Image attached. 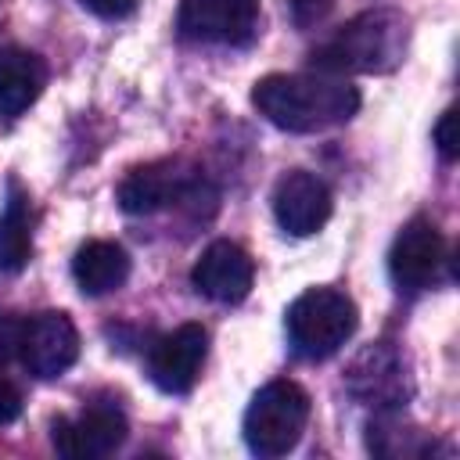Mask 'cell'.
<instances>
[{
    "instance_id": "6da1fadb",
    "label": "cell",
    "mask_w": 460,
    "mask_h": 460,
    "mask_svg": "<svg viewBox=\"0 0 460 460\" xmlns=\"http://www.w3.org/2000/svg\"><path fill=\"white\" fill-rule=\"evenodd\" d=\"M252 104L277 129L288 133H316L338 122H349L359 108L356 86L338 75H262L252 86Z\"/></svg>"
},
{
    "instance_id": "7a4b0ae2",
    "label": "cell",
    "mask_w": 460,
    "mask_h": 460,
    "mask_svg": "<svg viewBox=\"0 0 460 460\" xmlns=\"http://www.w3.org/2000/svg\"><path fill=\"white\" fill-rule=\"evenodd\" d=\"M402 50H406V18L381 7L345 22L323 47L313 50V65L323 75L388 72L402 61Z\"/></svg>"
},
{
    "instance_id": "3957f363",
    "label": "cell",
    "mask_w": 460,
    "mask_h": 460,
    "mask_svg": "<svg viewBox=\"0 0 460 460\" xmlns=\"http://www.w3.org/2000/svg\"><path fill=\"white\" fill-rule=\"evenodd\" d=\"M284 327H288V338L298 356L327 359L352 338L356 302L334 288H309L288 305Z\"/></svg>"
},
{
    "instance_id": "277c9868",
    "label": "cell",
    "mask_w": 460,
    "mask_h": 460,
    "mask_svg": "<svg viewBox=\"0 0 460 460\" xmlns=\"http://www.w3.org/2000/svg\"><path fill=\"white\" fill-rule=\"evenodd\" d=\"M309 420V395L295 381L262 385L244 410V442L255 456H284L298 446Z\"/></svg>"
},
{
    "instance_id": "5b68a950",
    "label": "cell",
    "mask_w": 460,
    "mask_h": 460,
    "mask_svg": "<svg viewBox=\"0 0 460 460\" xmlns=\"http://www.w3.org/2000/svg\"><path fill=\"white\" fill-rule=\"evenodd\" d=\"M18 359L25 363V370L40 381L61 377L75 359H79V331L65 313H36L32 320H25L22 327V349Z\"/></svg>"
},
{
    "instance_id": "8992f818",
    "label": "cell",
    "mask_w": 460,
    "mask_h": 460,
    "mask_svg": "<svg viewBox=\"0 0 460 460\" xmlns=\"http://www.w3.org/2000/svg\"><path fill=\"white\" fill-rule=\"evenodd\" d=\"M205 352H208V331L201 323H180L176 331H169L155 341V349L147 356V374L169 395L190 392V385L201 374Z\"/></svg>"
},
{
    "instance_id": "52a82bcc",
    "label": "cell",
    "mask_w": 460,
    "mask_h": 460,
    "mask_svg": "<svg viewBox=\"0 0 460 460\" xmlns=\"http://www.w3.org/2000/svg\"><path fill=\"white\" fill-rule=\"evenodd\" d=\"M273 216H277L280 230L291 237H309V234L323 230V223L331 219L327 183L305 169L284 172L273 187Z\"/></svg>"
},
{
    "instance_id": "ba28073f",
    "label": "cell",
    "mask_w": 460,
    "mask_h": 460,
    "mask_svg": "<svg viewBox=\"0 0 460 460\" xmlns=\"http://www.w3.org/2000/svg\"><path fill=\"white\" fill-rule=\"evenodd\" d=\"M126 417L115 406H90L79 417L54 420V449L68 460H101L126 442Z\"/></svg>"
},
{
    "instance_id": "9c48e42d",
    "label": "cell",
    "mask_w": 460,
    "mask_h": 460,
    "mask_svg": "<svg viewBox=\"0 0 460 460\" xmlns=\"http://www.w3.org/2000/svg\"><path fill=\"white\" fill-rule=\"evenodd\" d=\"M259 22V0H183L180 32L201 43H244Z\"/></svg>"
},
{
    "instance_id": "30bf717a",
    "label": "cell",
    "mask_w": 460,
    "mask_h": 460,
    "mask_svg": "<svg viewBox=\"0 0 460 460\" xmlns=\"http://www.w3.org/2000/svg\"><path fill=\"white\" fill-rule=\"evenodd\" d=\"M442 266V234L431 219L417 216L410 219L395 241H392V252H388V273L399 288L406 291H420L435 280Z\"/></svg>"
},
{
    "instance_id": "8fae6325",
    "label": "cell",
    "mask_w": 460,
    "mask_h": 460,
    "mask_svg": "<svg viewBox=\"0 0 460 460\" xmlns=\"http://www.w3.org/2000/svg\"><path fill=\"white\" fill-rule=\"evenodd\" d=\"M252 280H255V262H252V255H248L241 244H234V241H212V244L198 255V262H194V270H190V284H194L205 298L223 302V305L241 302V298L252 291Z\"/></svg>"
},
{
    "instance_id": "7c38bea8",
    "label": "cell",
    "mask_w": 460,
    "mask_h": 460,
    "mask_svg": "<svg viewBox=\"0 0 460 460\" xmlns=\"http://www.w3.org/2000/svg\"><path fill=\"white\" fill-rule=\"evenodd\" d=\"M345 377H349L352 395L363 399L367 406H399L410 392L402 356L395 349H388V341H377V345L363 349L352 359Z\"/></svg>"
},
{
    "instance_id": "4fadbf2b",
    "label": "cell",
    "mask_w": 460,
    "mask_h": 460,
    "mask_svg": "<svg viewBox=\"0 0 460 460\" xmlns=\"http://www.w3.org/2000/svg\"><path fill=\"white\" fill-rule=\"evenodd\" d=\"M72 277L83 295L97 298L126 284L129 277V255L115 241H86L72 259Z\"/></svg>"
},
{
    "instance_id": "5bb4252c",
    "label": "cell",
    "mask_w": 460,
    "mask_h": 460,
    "mask_svg": "<svg viewBox=\"0 0 460 460\" xmlns=\"http://www.w3.org/2000/svg\"><path fill=\"white\" fill-rule=\"evenodd\" d=\"M47 83V68L32 50H0V115L18 119Z\"/></svg>"
},
{
    "instance_id": "9a60e30c",
    "label": "cell",
    "mask_w": 460,
    "mask_h": 460,
    "mask_svg": "<svg viewBox=\"0 0 460 460\" xmlns=\"http://www.w3.org/2000/svg\"><path fill=\"white\" fill-rule=\"evenodd\" d=\"M183 176L172 172L169 165H140L133 172H126V180L119 183V205L129 216H147L165 208L172 198L183 194Z\"/></svg>"
},
{
    "instance_id": "2e32d148",
    "label": "cell",
    "mask_w": 460,
    "mask_h": 460,
    "mask_svg": "<svg viewBox=\"0 0 460 460\" xmlns=\"http://www.w3.org/2000/svg\"><path fill=\"white\" fill-rule=\"evenodd\" d=\"M32 255V226H29V198L11 187L7 208L0 216V270L18 273Z\"/></svg>"
},
{
    "instance_id": "e0dca14e",
    "label": "cell",
    "mask_w": 460,
    "mask_h": 460,
    "mask_svg": "<svg viewBox=\"0 0 460 460\" xmlns=\"http://www.w3.org/2000/svg\"><path fill=\"white\" fill-rule=\"evenodd\" d=\"M435 144L442 151L446 162H453L460 155V137H456V108H446L435 122Z\"/></svg>"
},
{
    "instance_id": "ac0fdd59",
    "label": "cell",
    "mask_w": 460,
    "mask_h": 460,
    "mask_svg": "<svg viewBox=\"0 0 460 460\" xmlns=\"http://www.w3.org/2000/svg\"><path fill=\"white\" fill-rule=\"evenodd\" d=\"M22 327H25V320H18L11 313H0V370L18 356V349H22Z\"/></svg>"
},
{
    "instance_id": "d6986e66",
    "label": "cell",
    "mask_w": 460,
    "mask_h": 460,
    "mask_svg": "<svg viewBox=\"0 0 460 460\" xmlns=\"http://www.w3.org/2000/svg\"><path fill=\"white\" fill-rule=\"evenodd\" d=\"M334 0H291V18L295 25L309 29V25H320L327 14H331Z\"/></svg>"
},
{
    "instance_id": "ffe728a7",
    "label": "cell",
    "mask_w": 460,
    "mask_h": 460,
    "mask_svg": "<svg viewBox=\"0 0 460 460\" xmlns=\"http://www.w3.org/2000/svg\"><path fill=\"white\" fill-rule=\"evenodd\" d=\"M18 413H22V392H18L14 381H7L0 374V428H7L11 420H18Z\"/></svg>"
},
{
    "instance_id": "44dd1931",
    "label": "cell",
    "mask_w": 460,
    "mask_h": 460,
    "mask_svg": "<svg viewBox=\"0 0 460 460\" xmlns=\"http://www.w3.org/2000/svg\"><path fill=\"white\" fill-rule=\"evenodd\" d=\"M86 11H93L97 18H126L133 14L137 0H79Z\"/></svg>"
}]
</instances>
